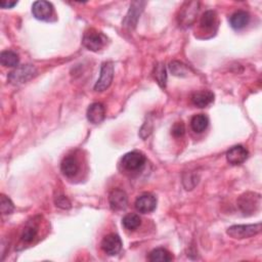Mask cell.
<instances>
[{"label":"cell","instance_id":"6da1fadb","mask_svg":"<svg viewBox=\"0 0 262 262\" xmlns=\"http://www.w3.org/2000/svg\"><path fill=\"white\" fill-rule=\"evenodd\" d=\"M37 75V69L32 64H23L16 67L14 70H12L8 76V79L12 84L18 85L23 84L31 80Z\"/></svg>","mask_w":262,"mask_h":262},{"label":"cell","instance_id":"7a4b0ae2","mask_svg":"<svg viewBox=\"0 0 262 262\" xmlns=\"http://www.w3.org/2000/svg\"><path fill=\"white\" fill-rule=\"evenodd\" d=\"M108 42V38L102 32H98L96 30H90L84 34L82 43L83 46L92 52H98L102 50Z\"/></svg>","mask_w":262,"mask_h":262},{"label":"cell","instance_id":"3957f363","mask_svg":"<svg viewBox=\"0 0 262 262\" xmlns=\"http://www.w3.org/2000/svg\"><path fill=\"white\" fill-rule=\"evenodd\" d=\"M261 232V224H238L228 228L226 234L236 240H243L254 236Z\"/></svg>","mask_w":262,"mask_h":262},{"label":"cell","instance_id":"277c9868","mask_svg":"<svg viewBox=\"0 0 262 262\" xmlns=\"http://www.w3.org/2000/svg\"><path fill=\"white\" fill-rule=\"evenodd\" d=\"M114 78V66L111 62H106L102 64L100 76L94 85L96 92H104L112 84Z\"/></svg>","mask_w":262,"mask_h":262},{"label":"cell","instance_id":"5b68a950","mask_svg":"<svg viewBox=\"0 0 262 262\" xmlns=\"http://www.w3.org/2000/svg\"><path fill=\"white\" fill-rule=\"evenodd\" d=\"M146 156L140 152H130L125 154L121 159V165L128 171H138L146 164Z\"/></svg>","mask_w":262,"mask_h":262},{"label":"cell","instance_id":"8992f818","mask_svg":"<svg viewBox=\"0 0 262 262\" xmlns=\"http://www.w3.org/2000/svg\"><path fill=\"white\" fill-rule=\"evenodd\" d=\"M260 194L254 192H246L240 196L238 205L241 211L246 214H253L260 206Z\"/></svg>","mask_w":262,"mask_h":262},{"label":"cell","instance_id":"52a82bcc","mask_svg":"<svg viewBox=\"0 0 262 262\" xmlns=\"http://www.w3.org/2000/svg\"><path fill=\"white\" fill-rule=\"evenodd\" d=\"M102 249L110 256L117 255L122 249V241L118 234H110L106 236L102 241Z\"/></svg>","mask_w":262,"mask_h":262},{"label":"cell","instance_id":"ba28073f","mask_svg":"<svg viewBox=\"0 0 262 262\" xmlns=\"http://www.w3.org/2000/svg\"><path fill=\"white\" fill-rule=\"evenodd\" d=\"M157 207V199L152 194H142L136 201V209L142 214L150 213Z\"/></svg>","mask_w":262,"mask_h":262},{"label":"cell","instance_id":"9c48e42d","mask_svg":"<svg viewBox=\"0 0 262 262\" xmlns=\"http://www.w3.org/2000/svg\"><path fill=\"white\" fill-rule=\"evenodd\" d=\"M108 203H110V207L112 210L121 211L127 207L128 196L124 190L115 188L108 194Z\"/></svg>","mask_w":262,"mask_h":262},{"label":"cell","instance_id":"30bf717a","mask_svg":"<svg viewBox=\"0 0 262 262\" xmlns=\"http://www.w3.org/2000/svg\"><path fill=\"white\" fill-rule=\"evenodd\" d=\"M33 16L40 20H48L54 14V6L48 2H36L32 6Z\"/></svg>","mask_w":262,"mask_h":262},{"label":"cell","instance_id":"8fae6325","mask_svg":"<svg viewBox=\"0 0 262 262\" xmlns=\"http://www.w3.org/2000/svg\"><path fill=\"white\" fill-rule=\"evenodd\" d=\"M249 156V152L243 146H234L226 152V160L232 165L244 163Z\"/></svg>","mask_w":262,"mask_h":262},{"label":"cell","instance_id":"7c38bea8","mask_svg":"<svg viewBox=\"0 0 262 262\" xmlns=\"http://www.w3.org/2000/svg\"><path fill=\"white\" fill-rule=\"evenodd\" d=\"M146 4L144 2H134L130 6L129 12L126 14L124 20H123V25L129 29H132L136 27V23H138V20L140 16V12H142V8Z\"/></svg>","mask_w":262,"mask_h":262},{"label":"cell","instance_id":"4fadbf2b","mask_svg":"<svg viewBox=\"0 0 262 262\" xmlns=\"http://www.w3.org/2000/svg\"><path fill=\"white\" fill-rule=\"evenodd\" d=\"M87 120L92 124H100L106 117V108L100 102H94L87 108Z\"/></svg>","mask_w":262,"mask_h":262},{"label":"cell","instance_id":"5bb4252c","mask_svg":"<svg viewBox=\"0 0 262 262\" xmlns=\"http://www.w3.org/2000/svg\"><path fill=\"white\" fill-rule=\"evenodd\" d=\"M60 169L64 176L73 178L76 176L80 169L79 162L74 156H67L62 161Z\"/></svg>","mask_w":262,"mask_h":262},{"label":"cell","instance_id":"9a60e30c","mask_svg":"<svg viewBox=\"0 0 262 262\" xmlns=\"http://www.w3.org/2000/svg\"><path fill=\"white\" fill-rule=\"evenodd\" d=\"M250 22V14L245 10H238L230 18V24L232 29L241 30L244 29Z\"/></svg>","mask_w":262,"mask_h":262},{"label":"cell","instance_id":"2e32d148","mask_svg":"<svg viewBox=\"0 0 262 262\" xmlns=\"http://www.w3.org/2000/svg\"><path fill=\"white\" fill-rule=\"evenodd\" d=\"M214 100L213 92L209 90H201L192 96V102L198 108H206Z\"/></svg>","mask_w":262,"mask_h":262},{"label":"cell","instance_id":"e0dca14e","mask_svg":"<svg viewBox=\"0 0 262 262\" xmlns=\"http://www.w3.org/2000/svg\"><path fill=\"white\" fill-rule=\"evenodd\" d=\"M186 6V8H182L184 10L180 14V20L184 25L190 26L194 20L196 14H198L199 2H188Z\"/></svg>","mask_w":262,"mask_h":262},{"label":"cell","instance_id":"ac0fdd59","mask_svg":"<svg viewBox=\"0 0 262 262\" xmlns=\"http://www.w3.org/2000/svg\"><path fill=\"white\" fill-rule=\"evenodd\" d=\"M209 125V119L204 114L194 115L190 120V127L196 134H202Z\"/></svg>","mask_w":262,"mask_h":262},{"label":"cell","instance_id":"d6986e66","mask_svg":"<svg viewBox=\"0 0 262 262\" xmlns=\"http://www.w3.org/2000/svg\"><path fill=\"white\" fill-rule=\"evenodd\" d=\"M0 62L4 67L16 68L20 62V58L12 50H4L0 54Z\"/></svg>","mask_w":262,"mask_h":262},{"label":"cell","instance_id":"ffe728a7","mask_svg":"<svg viewBox=\"0 0 262 262\" xmlns=\"http://www.w3.org/2000/svg\"><path fill=\"white\" fill-rule=\"evenodd\" d=\"M201 28L204 30H213L217 26V14L214 10H207L203 14L200 20Z\"/></svg>","mask_w":262,"mask_h":262},{"label":"cell","instance_id":"44dd1931","mask_svg":"<svg viewBox=\"0 0 262 262\" xmlns=\"http://www.w3.org/2000/svg\"><path fill=\"white\" fill-rule=\"evenodd\" d=\"M140 224H142L140 217L136 213L127 214L122 220V226L127 230H136L140 226Z\"/></svg>","mask_w":262,"mask_h":262},{"label":"cell","instance_id":"7402d4cb","mask_svg":"<svg viewBox=\"0 0 262 262\" xmlns=\"http://www.w3.org/2000/svg\"><path fill=\"white\" fill-rule=\"evenodd\" d=\"M173 259L169 251L164 248H157L152 250L148 255V260L152 262H168Z\"/></svg>","mask_w":262,"mask_h":262},{"label":"cell","instance_id":"603a6c76","mask_svg":"<svg viewBox=\"0 0 262 262\" xmlns=\"http://www.w3.org/2000/svg\"><path fill=\"white\" fill-rule=\"evenodd\" d=\"M169 69L174 76H178V77L188 76V71H190L186 64H184V62H180L178 60H174V62H170Z\"/></svg>","mask_w":262,"mask_h":262},{"label":"cell","instance_id":"cb8c5ba5","mask_svg":"<svg viewBox=\"0 0 262 262\" xmlns=\"http://www.w3.org/2000/svg\"><path fill=\"white\" fill-rule=\"evenodd\" d=\"M154 78L156 79V81L158 82V84L161 87H165L166 86V82H167V75H166V69H165V66L164 64H158L155 69H154Z\"/></svg>","mask_w":262,"mask_h":262},{"label":"cell","instance_id":"d4e9b609","mask_svg":"<svg viewBox=\"0 0 262 262\" xmlns=\"http://www.w3.org/2000/svg\"><path fill=\"white\" fill-rule=\"evenodd\" d=\"M0 210L2 214H12L14 210V203L4 194H2V198H0Z\"/></svg>","mask_w":262,"mask_h":262},{"label":"cell","instance_id":"484cf974","mask_svg":"<svg viewBox=\"0 0 262 262\" xmlns=\"http://www.w3.org/2000/svg\"><path fill=\"white\" fill-rule=\"evenodd\" d=\"M37 236V228L35 226H27L20 236L22 241L25 243H31Z\"/></svg>","mask_w":262,"mask_h":262},{"label":"cell","instance_id":"4316f807","mask_svg":"<svg viewBox=\"0 0 262 262\" xmlns=\"http://www.w3.org/2000/svg\"><path fill=\"white\" fill-rule=\"evenodd\" d=\"M54 202H56V205L58 208H62V209H70L71 208L70 201L68 200L67 196H64L62 194L56 196V201Z\"/></svg>","mask_w":262,"mask_h":262},{"label":"cell","instance_id":"83f0119b","mask_svg":"<svg viewBox=\"0 0 262 262\" xmlns=\"http://www.w3.org/2000/svg\"><path fill=\"white\" fill-rule=\"evenodd\" d=\"M186 134V128H184V124L182 122H178L174 124V126L172 127V134L173 136L176 138H182Z\"/></svg>","mask_w":262,"mask_h":262},{"label":"cell","instance_id":"f1b7e54d","mask_svg":"<svg viewBox=\"0 0 262 262\" xmlns=\"http://www.w3.org/2000/svg\"><path fill=\"white\" fill-rule=\"evenodd\" d=\"M16 2H0V6L2 8H12L16 6Z\"/></svg>","mask_w":262,"mask_h":262}]
</instances>
